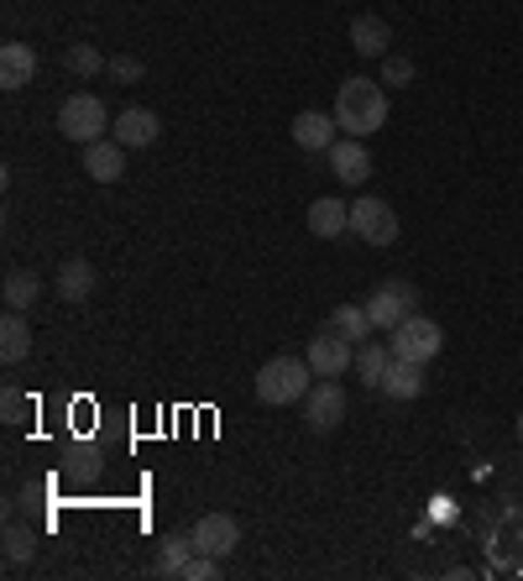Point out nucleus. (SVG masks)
<instances>
[{"instance_id": "0eeeda50", "label": "nucleus", "mask_w": 523, "mask_h": 581, "mask_svg": "<svg viewBox=\"0 0 523 581\" xmlns=\"http://www.w3.org/2000/svg\"><path fill=\"white\" fill-rule=\"evenodd\" d=\"M341 419H346V388L335 378H315L309 399H304V425L315 435H330V430H341Z\"/></svg>"}, {"instance_id": "f8f14e48", "label": "nucleus", "mask_w": 523, "mask_h": 581, "mask_svg": "<svg viewBox=\"0 0 523 581\" xmlns=\"http://www.w3.org/2000/svg\"><path fill=\"white\" fill-rule=\"evenodd\" d=\"M335 131H341V126H335V116H324V111H298L289 126L293 147H304V152H330V147L341 142Z\"/></svg>"}, {"instance_id": "a878e982", "label": "nucleus", "mask_w": 523, "mask_h": 581, "mask_svg": "<svg viewBox=\"0 0 523 581\" xmlns=\"http://www.w3.org/2000/svg\"><path fill=\"white\" fill-rule=\"evenodd\" d=\"M413 74H419V68H413V59H398V53H387V59H382V85L408 89V85H413Z\"/></svg>"}, {"instance_id": "c85d7f7f", "label": "nucleus", "mask_w": 523, "mask_h": 581, "mask_svg": "<svg viewBox=\"0 0 523 581\" xmlns=\"http://www.w3.org/2000/svg\"><path fill=\"white\" fill-rule=\"evenodd\" d=\"M0 414H5V425H22V419L31 414L27 393H22V388H5V393H0Z\"/></svg>"}, {"instance_id": "f257e3e1", "label": "nucleus", "mask_w": 523, "mask_h": 581, "mask_svg": "<svg viewBox=\"0 0 523 581\" xmlns=\"http://www.w3.org/2000/svg\"><path fill=\"white\" fill-rule=\"evenodd\" d=\"M335 126L346 131V137H378L382 126H387V89H382V79H367V74H350V79H341V89H335Z\"/></svg>"}, {"instance_id": "412c9836", "label": "nucleus", "mask_w": 523, "mask_h": 581, "mask_svg": "<svg viewBox=\"0 0 523 581\" xmlns=\"http://www.w3.org/2000/svg\"><path fill=\"white\" fill-rule=\"evenodd\" d=\"M27 351H31V325H27V315L5 310V320H0V356H5V367L27 362Z\"/></svg>"}, {"instance_id": "bb28decb", "label": "nucleus", "mask_w": 523, "mask_h": 581, "mask_svg": "<svg viewBox=\"0 0 523 581\" xmlns=\"http://www.w3.org/2000/svg\"><path fill=\"white\" fill-rule=\"evenodd\" d=\"M178 581H220V560H215V555H204V551H194V560L183 566V577Z\"/></svg>"}, {"instance_id": "a211bd4d", "label": "nucleus", "mask_w": 523, "mask_h": 581, "mask_svg": "<svg viewBox=\"0 0 523 581\" xmlns=\"http://www.w3.org/2000/svg\"><path fill=\"white\" fill-rule=\"evenodd\" d=\"M324 330H335L341 341L361 346V341L372 336V315H367V304H335V310H330V320H324Z\"/></svg>"}, {"instance_id": "393cba45", "label": "nucleus", "mask_w": 523, "mask_h": 581, "mask_svg": "<svg viewBox=\"0 0 523 581\" xmlns=\"http://www.w3.org/2000/svg\"><path fill=\"white\" fill-rule=\"evenodd\" d=\"M63 63H68V74H79V79H94V74H105V63H111V59H100V48H94V42H68Z\"/></svg>"}, {"instance_id": "c756f323", "label": "nucleus", "mask_w": 523, "mask_h": 581, "mask_svg": "<svg viewBox=\"0 0 523 581\" xmlns=\"http://www.w3.org/2000/svg\"><path fill=\"white\" fill-rule=\"evenodd\" d=\"M513 430H519V445H523V414H519V425H513Z\"/></svg>"}, {"instance_id": "6ab92c4d", "label": "nucleus", "mask_w": 523, "mask_h": 581, "mask_svg": "<svg viewBox=\"0 0 523 581\" xmlns=\"http://www.w3.org/2000/svg\"><path fill=\"white\" fill-rule=\"evenodd\" d=\"M309 231L320 236V241L346 236L350 231V204H341V200H315V204H309Z\"/></svg>"}, {"instance_id": "20e7f679", "label": "nucleus", "mask_w": 523, "mask_h": 581, "mask_svg": "<svg viewBox=\"0 0 523 581\" xmlns=\"http://www.w3.org/2000/svg\"><path fill=\"white\" fill-rule=\"evenodd\" d=\"M387 351L398 356V362H435L439 351H445V330L435 320H424V315H408L398 330H387Z\"/></svg>"}, {"instance_id": "aec40b11", "label": "nucleus", "mask_w": 523, "mask_h": 581, "mask_svg": "<svg viewBox=\"0 0 523 581\" xmlns=\"http://www.w3.org/2000/svg\"><path fill=\"white\" fill-rule=\"evenodd\" d=\"M59 293L68 299V304H85L89 293H94V267H89V257H63V267H59Z\"/></svg>"}, {"instance_id": "b1692460", "label": "nucleus", "mask_w": 523, "mask_h": 581, "mask_svg": "<svg viewBox=\"0 0 523 581\" xmlns=\"http://www.w3.org/2000/svg\"><path fill=\"white\" fill-rule=\"evenodd\" d=\"M31 560H37V529L5 523V566L16 571V566H31Z\"/></svg>"}, {"instance_id": "f03ea898", "label": "nucleus", "mask_w": 523, "mask_h": 581, "mask_svg": "<svg viewBox=\"0 0 523 581\" xmlns=\"http://www.w3.org/2000/svg\"><path fill=\"white\" fill-rule=\"evenodd\" d=\"M315 388V367L304 356H272L257 367V399L267 408H289V404H304Z\"/></svg>"}, {"instance_id": "2eb2a0df", "label": "nucleus", "mask_w": 523, "mask_h": 581, "mask_svg": "<svg viewBox=\"0 0 523 581\" xmlns=\"http://www.w3.org/2000/svg\"><path fill=\"white\" fill-rule=\"evenodd\" d=\"M387 42H393V27L382 22L378 11H361V16L350 22V48H356L361 59H387Z\"/></svg>"}, {"instance_id": "6e6552de", "label": "nucleus", "mask_w": 523, "mask_h": 581, "mask_svg": "<svg viewBox=\"0 0 523 581\" xmlns=\"http://www.w3.org/2000/svg\"><path fill=\"white\" fill-rule=\"evenodd\" d=\"M304 362L315 367V378H341V372H350V362H356V346L341 341L335 330H320V336L309 341V351H304Z\"/></svg>"}, {"instance_id": "4be33fe9", "label": "nucleus", "mask_w": 523, "mask_h": 581, "mask_svg": "<svg viewBox=\"0 0 523 581\" xmlns=\"http://www.w3.org/2000/svg\"><path fill=\"white\" fill-rule=\"evenodd\" d=\"M37 293H42V283H37V273H27V267H11V273H5V283H0L5 310H16V315H27L31 304H37Z\"/></svg>"}, {"instance_id": "4468645a", "label": "nucleus", "mask_w": 523, "mask_h": 581, "mask_svg": "<svg viewBox=\"0 0 523 581\" xmlns=\"http://www.w3.org/2000/svg\"><path fill=\"white\" fill-rule=\"evenodd\" d=\"M37 48L31 42H5L0 48V89H22L37 79Z\"/></svg>"}, {"instance_id": "f3484780", "label": "nucleus", "mask_w": 523, "mask_h": 581, "mask_svg": "<svg viewBox=\"0 0 523 581\" xmlns=\"http://www.w3.org/2000/svg\"><path fill=\"white\" fill-rule=\"evenodd\" d=\"M189 560H194V534H163V540H157V560H152V571H157L163 581H178Z\"/></svg>"}, {"instance_id": "dca6fc26", "label": "nucleus", "mask_w": 523, "mask_h": 581, "mask_svg": "<svg viewBox=\"0 0 523 581\" xmlns=\"http://www.w3.org/2000/svg\"><path fill=\"white\" fill-rule=\"evenodd\" d=\"M430 388V378H424V367L419 362H387V372H382V388L378 393H387V399H398V404H408V399H419Z\"/></svg>"}, {"instance_id": "cd10ccee", "label": "nucleus", "mask_w": 523, "mask_h": 581, "mask_svg": "<svg viewBox=\"0 0 523 581\" xmlns=\"http://www.w3.org/2000/svg\"><path fill=\"white\" fill-rule=\"evenodd\" d=\"M105 74H111L116 85H137V79H142V59H131V53H116V59L105 63Z\"/></svg>"}, {"instance_id": "39448f33", "label": "nucleus", "mask_w": 523, "mask_h": 581, "mask_svg": "<svg viewBox=\"0 0 523 581\" xmlns=\"http://www.w3.org/2000/svg\"><path fill=\"white\" fill-rule=\"evenodd\" d=\"M367 315H372V330H398L408 315H419V289L404 278H387L367 293Z\"/></svg>"}, {"instance_id": "ddd939ff", "label": "nucleus", "mask_w": 523, "mask_h": 581, "mask_svg": "<svg viewBox=\"0 0 523 581\" xmlns=\"http://www.w3.org/2000/svg\"><path fill=\"white\" fill-rule=\"evenodd\" d=\"M85 174L94 184H120L126 178V147L116 137H100V142L85 147Z\"/></svg>"}, {"instance_id": "7ed1b4c3", "label": "nucleus", "mask_w": 523, "mask_h": 581, "mask_svg": "<svg viewBox=\"0 0 523 581\" xmlns=\"http://www.w3.org/2000/svg\"><path fill=\"white\" fill-rule=\"evenodd\" d=\"M111 126H116V121H111V111H105V100H100V94H68V100L59 105V131L68 137V142H79V147L100 142Z\"/></svg>"}, {"instance_id": "9d476101", "label": "nucleus", "mask_w": 523, "mask_h": 581, "mask_svg": "<svg viewBox=\"0 0 523 581\" xmlns=\"http://www.w3.org/2000/svg\"><path fill=\"white\" fill-rule=\"evenodd\" d=\"M111 137H116L126 152H131V147H152L163 137V121H157V111H146V105H126L116 116V126H111Z\"/></svg>"}, {"instance_id": "423d86ee", "label": "nucleus", "mask_w": 523, "mask_h": 581, "mask_svg": "<svg viewBox=\"0 0 523 581\" xmlns=\"http://www.w3.org/2000/svg\"><path fill=\"white\" fill-rule=\"evenodd\" d=\"M350 231L361 236L367 247H393L398 241V210L378 194H361V200L350 204Z\"/></svg>"}, {"instance_id": "5701e85b", "label": "nucleus", "mask_w": 523, "mask_h": 581, "mask_svg": "<svg viewBox=\"0 0 523 581\" xmlns=\"http://www.w3.org/2000/svg\"><path fill=\"white\" fill-rule=\"evenodd\" d=\"M387 362H393V351H387V346H378V341H361V346H356V362H350V372L367 382V388H382Z\"/></svg>"}, {"instance_id": "9b49d317", "label": "nucleus", "mask_w": 523, "mask_h": 581, "mask_svg": "<svg viewBox=\"0 0 523 581\" xmlns=\"http://www.w3.org/2000/svg\"><path fill=\"white\" fill-rule=\"evenodd\" d=\"M324 157H330V174L341 178V184H367L372 178V152H367L361 137H341Z\"/></svg>"}, {"instance_id": "1a4fd4ad", "label": "nucleus", "mask_w": 523, "mask_h": 581, "mask_svg": "<svg viewBox=\"0 0 523 581\" xmlns=\"http://www.w3.org/2000/svg\"><path fill=\"white\" fill-rule=\"evenodd\" d=\"M189 534H194V551L215 555V560H226V555L241 545V523H235L231 514H204Z\"/></svg>"}]
</instances>
